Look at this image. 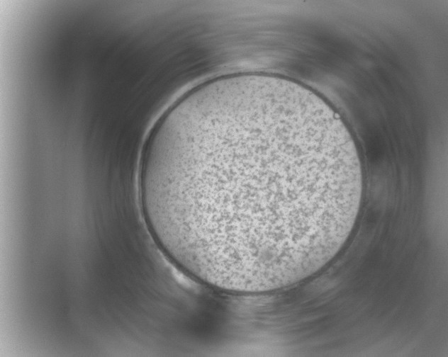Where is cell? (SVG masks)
Returning <instances> with one entry per match:
<instances>
[{
    "label": "cell",
    "instance_id": "6da1fadb",
    "mask_svg": "<svg viewBox=\"0 0 448 357\" xmlns=\"http://www.w3.org/2000/svg\"><path fill=\"white\" fill-rule=\"evenodd\" d=\"M139 186L148 230L173 264L221 290L262 294L311 276L342 249L363 172L323 99L247 73L204 84L162 115Z\"/></svg>",
    "mask_w": 448,
    "mask_h": 357
}]
</instances>
